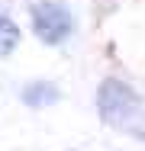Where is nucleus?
Masks as SVG:
<instances>
[{
    "mask_svg": "<svg viewBox=\"0 0 145 151\" xmlns=\"http://www.w3.org/2000/svg\"><path fill=\"white\" fill-rule=\"evenodd\" d=\"M29 16H32V32L45 45H61L74 32V16L61 0H36L29 6Z\"/></svg>",
    "mask_w": 145,
    "mask_h": 151,
    "instance_id": "2",
    "label": "nucleus"
},
{
    "mask_svg": "<svg viewBox=\"0 0 145 151\" xmlns=\"http://www.w3.org/2000/svg\"><path fill=\"white\" fill-rule=\"evenodd\" d=\"M61 100V93H58V87L52 84V81H32V84H26L23 87V103L26 106H52V103H58Z\"/></svg>",
    "mask_w": 145,
    "mask_h": 151,
    "instance_id": "3",
    "label": "nucleus"
},
{
    "mask_svg": "<svg viewBox=\"0 0 145 151\" xmlns=\"http://www.w3.org/2000/svg\"><path fill=\"white\" fill-rule=\"evenodd\" d=\"M16 45H20V26H16L10 16H3V13H0V58L13 55V52H16Z\"/></svg>",
    "mask_w": 145,
    "mask_h": 151,
    "instance_id": "4",
    "label": "nucleus"
},
{
    "mask_svg": "<svg viewBox=\"0 0 145 151\" xmlns=\"http://www.w3.org/2000/svg\"><path fill=\"white\" fill-rule=\"evenodd\" d=\"M97 113L116 132L145 135V100L119 77H103L97 87Z\"/></svg>",
    "mask_w": 145,
    "mask_h": 151,
    "instance_id": "1",
    "label": "nucleus"
}]
</instances>
